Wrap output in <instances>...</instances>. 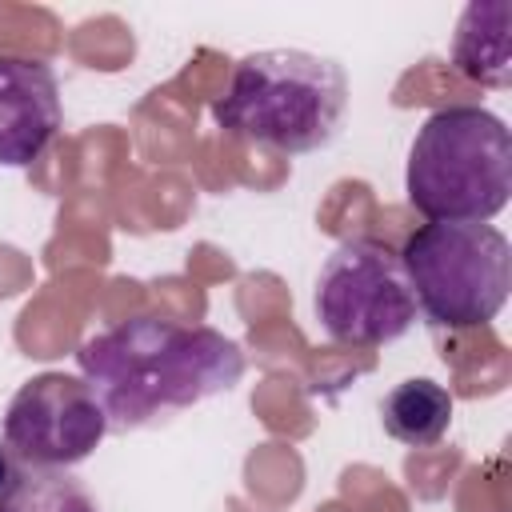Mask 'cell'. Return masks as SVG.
<instances>
[{"label": "cell", "mask_w": 512, "mask_h": 512, "mask_svg": "<svg viewBox=\"0 0 512 512\" xmlns=\"http://www.w3.org/2000/svg\"><path fill=\"white\" fill-rule=\"evenodd\" d=\"M508 16L512 8L504 0H488V4H468L460 24H456V40H452V60L456 68L488 88H508L512 80V52H508Z\"/></svg>", "instance_id": "cell-8"}, {"label": "cell", "mask_w": 512, "mask_h": 512, "mask_svg": "<svg viewBox=\"0 0 512 512\" xmlns=\"http://www.w3.org/2000/svg\"><path fill=\"white\" fill-rule=\"evenodd\" d=\"M348 112V76L336 60L300 48H264L236 60L212 116L224 136L284 156L328 148Z\"/></svg>", "instance_id": "cell-2"}, {"label": "cell", "mask_w": 512, "mask_h": 512, "mask_svg": "<svg viewBox=\"0 0 512 512\" xmlns=\"http://www.w3.org/2000/svg\"><path fill=\"white\" fill-rule=\"evenodd\" d=\"M24 468H28V464H24V460H20V456L8 448V440L0 436V504H4V500L16 492V484L24 480Z\"/></svg>", "instance_id": "cell-11"}, {"label": "cell", "mask_w": 512, "mask_h": 512, "mask_svg": "<svg viewBox=\"0 0 512 512\" xmlns=\"http://www.w3.org/2000/svg\"><path fill=\"white\" fill-rule=\"evenodd\" d=\"M76 364L108 416V432H128L232 392L244 376V348L208 324L132 316L88 336Z\"/></svg>", "instance_id": "cell-1"}, {"label": "cell", "mask_w": 512, "mask_h": 512, "mask_svg": "<svg viewBox=\"0 0 512 512\" xmlns=\"http://www.w3.org/2000/svg\"><path fill=\"white\" fill-rule=\"evenodd\" d=\"M108 436V416L80 376L40 372L4 408V440L28 468H72Z\"/></svg>", "instance_id": "cell-6"}, {"label": "cell", "mask_w": 512, "mask_h": 512, "mask_svg": "<svg viewBox=\"0 0 512 512\" xmlns=\"http://www.w3.org/2000/svg\"><path fill=\"white\" fill-rule=\"evenodd\" d=\"M400 264L416 308L436 328H480L508 304L512 248L492 224L428 220L404 240Z\"/></svg>", "instance_id": "cell-4"}, {"label": "cell", "mask_w": 512, "mask_h": 512, "mask_svg": "<svg viewBox=\"0 0 512 512\" xmlns=\"http://www.w3.org/2000/svg\"><path fill=\"white\" fill-rule=\"evenodd\" d=\"M408 204L444 224H488L512 196V132L480 104H448L432 112L404 168Z\"/></svg>", "instance_id": "cell-3"}, {"label": "cell", "mask_w": 512, "mask_h": 512, "mask_svg": "<svg viewBox=\"0 0 512 512\" xmlns=\"http://www.w3.org/2000/svg\"><path fill=\"white\" fill-rule=\"evenodd\" d=\"M0 512H100V508L68 468H24V480L0 504Z\"/></svg>", "instance_id": "cell-10"}, {"label": "cell", "mask_w": 512, "mask_h": 512, "mask_svg": "<svg viewBox=\"0 0 512 512\" xmlns=\"http://www.w3.org/2000/svg\"><path fill=\"white\" fill-rule=\"evenodd\" d=\"M380 424L392 440H400L408 448H432L436 440H444V432L452 424V396L444 384H436L428 376L400 380L380 400Z\"/></svg>", "instance_id": "cell-9"}, {"label": "cell", "mask_w": 512, "mask_h": 512, "mask_svg": "<svg viewBox=\"0 0 512 512\" xmlns=\"http://www.w3.org/2000/svg\"><path fill=\"white\" fill-rule=\"evenodd\" d=\"M312 308L328 340L356 348L400 340L420 312L400 252L372 236H356L332 248V256L320 264Z\"/></svg>", "instance_id": "cell-5"}, {"label": "cell", "mask_w": 512, "mask_h": 512, "mask_svg": "<svg viewBox=\"0 0 512 512\" xmlns=\"http://www.w3.org/2000/svg\"><path fill=\"white\" fill-rule=\"evenodd\" d=\"M60 84L52 64L0 52V168H28L60 132Z\"/></svg>", "instance_id": "cell-7"}]
</instances>
